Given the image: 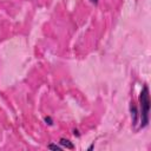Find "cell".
<instances>
[{
    "instance_id": "cell-1",
    "label": "cell",
    "mask_w": 151,
    "mask_h": 151,
    "mask_svg": "<svg viewBox=\"0 0 151 151\" xmlns=\"http://www.w3.org/2000/svg\"><path fill=\"white\" fill-rule=\"evenodd\" d=\"M149 113H150V92L147 85H144L139 93V129H144L149 125Z\"/></svg>"
},
{
    "instance_id": "cell-2",
    "label": "cell",
    "mask_w": 151,
    "mask_h": 151,
    "mask_svg": "<svg viewBox=\"0 0 151 151\" xmlns=\"http://www.w3.org/2000/svg\"><path fill=\"white\" fill-rule=\"evenodd\" d=\"M131 117H132V124L136 125L139 120V116H138V110L136 107V105H131Z\"/></svg>"
},
{
    "instance_id": "cell-3",
    "label": "cell",
    "mask_w": 151,
    "mask_h": 151,
    "mask_svg": "<svg viewBox=\"0 0 151 151\" xmlns=\"http://www.w3.org/2000/svg\"><path fill=\"white\" fill-rule=\"evenodd\" d=\"M59 144L64 147V149H70V150H73L74 149V145H73V143L71 142V140H68V139H66V138H60V140H59Z\"/></svg>"
},
{
    "instance_id": "cell-4",
    "label": "cell",
    "mask_w": 151,
    "mask_h": 151,
    "mask_svg": "<svg viewBox=\"0 0 151 151\" xmlns=\"http://www.w3.org/2000/svg\"><path fill=\"white\" fill-rule=\"evenodd\" d=\"M47 149H50V150H55V151H57V150H58V151H61V150H63L64 147H63V146H61L60 144L58 145V144L51 143V144H48V145H47Z\"/></svg>"
},
{
    "instance_id": "cell-5",
    "label": "cell",
    "mask_w": 151,
    "mask_h": 151,
    "mask_svg": "<svg viewBox=\"0 0 151 151\" xmlns=\"http://www.w3.org/2000/svg\"><path fill=\"white\" fill-rule=\"evenodd\" d=\"M45 122H46V124H48V125H53V120H52L51 117H45Z\"/></svg>"
},
{
    "instance_id": "cell-6",
    "label": "cell",
    "mask_w": 151,
    "mask_h": 151,
    "mask_svg": "<svg viewBox=\"0 0 151 151\" xmlns=\"http://www.w3.org/2000/svg\"><path fill=\"white\" fill-rule=\"evenodd\" d=\"M73 134H74V136H77V137H79V136H80V134H79V132H78V130H74V131H73Z\"/></svg>"
},
{
    "instance_id": "cell-7",
    "label": "cell",
    "mask_w": 151,
    "mask_h": 151,
    "mask_svg": "<svg viewBox=\"0 0 151 151\" xmlns=\"http://www.w3.org/2000/svg\"><path fill=\"white\" fill-rule=\"evenodd\" d=\"M90 1H91L93 5H97V4H98V0H90Z\"/></svg>"
},
{
    "instance_id": "cell-8",
    "label": "cell",
    "mask_w": 151,
    "mask_h": 151,
    "mask_svg": "<svg viewBox=\"0 0 151 151\" xmlns=\"http://www.w3.org/2000/svg\"><path fill=\"white\" fill-rule=\"evenodd\" d=\"M93 147H94V144H92V145H90V146H88V149H87V150H92V149H93Z\"/></svg>"
}]
</instances>
